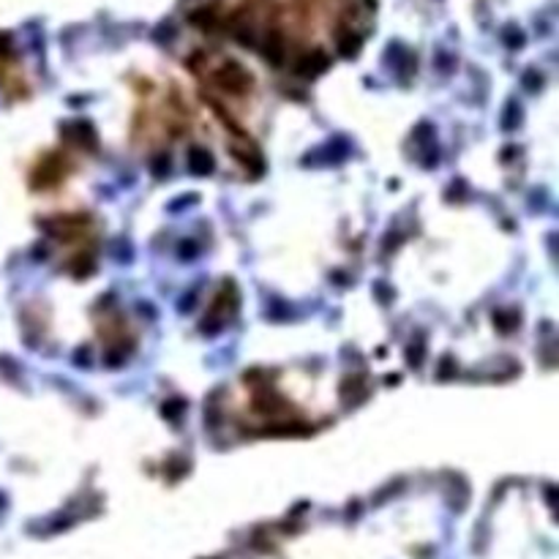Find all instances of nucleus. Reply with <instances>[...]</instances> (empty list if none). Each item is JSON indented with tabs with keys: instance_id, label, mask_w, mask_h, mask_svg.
I'll return each mask as SVG.
<instances>
[{
	"instance_id": "f257e3e1",
	"label": "nucleus",
	"mask_w": 559,
	"mask_h": 559,
	"mask_svg": "<svg viewBox=\"0 0 559 559\" xmlns=\"http://www.w3.org/2000/svg\"><path fill=\"white\" fill-rule=\"evenodd\" d=\"M191 169H194V173H211L213 169V162H211V156H207L205 151H200V147H197L194 153H191Z\"/></svg>"
}]
</instances>
